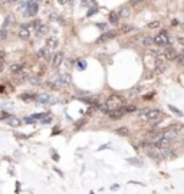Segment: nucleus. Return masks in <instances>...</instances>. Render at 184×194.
<instances>
[{
  "label": "nucleus",
  "instance_id": "nucleus-27",
  "mask_svg": "<svg viewBox=\"0 0 184 194\" xmlns=\"http://www.w3.org/2000/svg\"><path fill=\"white\" fill-rule=\"evenodd\" d=\"M135 27L132 26V24H124L122 27H121V32L122 33H128V32H131V30H134Z\"/></svg>",
  "mask_w": 184,
  "mask_h": 194
},
{
  "label": "nucleus",
  "instance_id": "nucleus-30",
  "mask_svg": "<svg viewBox=\"0 0 184 194\" xmlns=\"http://www.w3.org/2000/svg\"><path fill=\"white\" fill-rule=\"evenodd\" d=\"M49 114L48 112H42V114H35V115H32V118H35V119H42L43 117H48Z\"/></svg>",
  "mask_w": 184,
  "mask_h": 194
},
{
  "label": "nucleus",
  "instance_id": "nucleus-43",
  "mask_svg": "<svg viewBox=\"0 0 184 194\" xmlns=\"http://www.w3.org/2000/svg\"><path fill=\"white\" fill-rule=\"evenodd\" d=\"M9 22H10V17H7V19L4 20V23H3V26H4V27H7V26H9Z\"/></svg>",
  "mask_w": 184,
  "mask_h": 194
},
{
  "label": "nucleus",
  "instance_id": "nucleus-25",
  "mask_svg": "<svg viewBox=\"0 0 184 194\" xmlns=\"http://www.w3.org/2000/svg\"><path fill=\"white\" fill-rule=\"evenodd\" d=\"M127 161L129 164H132V165H135V167H143V164H141V161L138 158H127Z\"/></svg>",
  "mask_w": 184,
  "mask_h": 194
},
{
  "label": "nucleus",
  "instance_id": "nucleus-4",
  "mask_svg": "<svg viewBox=\"0 0 184 194\" xmlns=\"http://www.w3.org/2000/svg\"><path fill=\"white\" fill-rule=\"evenodd\" d=\"M166 69H167L166 58L164 56H157L155 58V71H157V73H163Z\"/></svg>",
  "mask_w": 184,
  "mask_h": 194
},
{
  "label": "nucleus",
  "instance_id": "nucleus-47",
  "mask_svg": "<svg viewBox=\"0 0 184 194\" xmlns=\"http://www.w3.org/2000/svg\"><path fill=\"white\" fill-rule=\"evenodd\" d=\"M4 1H7V0H0V4H4Z\"/></svg>",
  "mask_w": 184,
  "mask_h": 194
},
{
  "label": "nucleus",
  "instance_id": "nucleus-44",
  "mask_svg": "<svg viewBox=\"0 0 184 194\" xmlns=\"http://www.w3.org/2000/svg\"><path fill=\"white\" fill-rule=\"evenodd\" d=\"M108 147H109V144H105V145H101L99 148H98V150L101 151V150H105V148H108Z\"/></svg>",
  "mask_w": 184,
  "mask_h": 194
},
{
  "label": "nucleus",
  "instance_id": "nucleus-40",
  "mask_svg": "<svg viewBox=\"0 0 184 194\" xmlns=\"http://www.w3.org/2000/svg\"><path fill=\"white\" fill-rule=\"evenodd\" d=\"M24 122H27V124H33V122H35V118H24Z\"/></svg>",
  "mask_w": 184,
  "mask_h": 194
},
{
  "label": "nucleus",
  "instance_id": "nucleus-21",
  "mask_svg": "<svg viewBox=\"0 0 184 194\" xmlns=\"http://www.w3.org/2000/svg\"><path fill=\"white\" fill-rule=\"evenodd\" d=\"M6 122H7L9 125H12V127H19L20 125V119L17 117H10V118L6 119Z\"/></svg>",
  "mask_w": 184,
  "mask_h": 194
},
{
  "label": "nucleus",
  "instance_id": "nucleus-38",
  "mask_svg": "<svg viewBox=\"0 0 184 194\" xmlns=\"http://www.w3.org/2000/svg\"><path fill=\"white\" fill-rule=\"evenodd\" d=\"M7 118H10V115H9V114H3V115L0 117V121H4V119H7Z\"/></svg>",
  "mask_w": 184,
  "mask_h": 194
},
{
  "label": "nucleus",
  "instance_id": "nucleus-18",
  "mask_svg": "<svg viewBox=\"0 0 184 194\" xmlns=\"http://www.w3.org/2000/svg\"><path fill=\"white\" fill-rule=\"evenodd\" d=\"M161 154H163V158H167V160H170V158H173V157H174L173 151H171L170 148H167V147L161 148Z\"/></svg>",
  "mask_w": 184,
  "mask_h": 194
},
{
  "label": "nucleus",
  "instance_id": "nucleus-8",
  "mask_svg": "<svg viewBox=\"0 0 184 194\" xmlns=\"http://www.w3.org/2000/svg\"><path fill=\"white\" fill-rule=\"evenodd\" d=\"M163 117V112L160 109H148L147 112V119L148 121H155V119H160Z\"/></svg>",
  "mask_w": 184,
  "mask_h": 194
},
{
  "label": "nucleus",
  "instance_id": "nucleus-26",
  "mask_svg": "<svg viewBox=\"0 0 184 194\" xmlns=\"http://www.w3.org/2000/svg\"><path fill=\"white\" fill-rule=\"evenodd\" d=\"M152 43H154V38H151V36H145L144 39H143V45L144 46H150Z\"/></svg>",
  "mask_w": 184,
  "mask_h": 194
},
{
  "label": "nucleus",
  "instance_id": "nucleus-17",
  "mask_svg": "<svg viewBox=\"0 0 184 194\" xmlns=\"http://www.w3.org/2000/svg\"><path fill=\"white\" fill-rule=\"evenodd\" d=\"M27 81H29V83L33 85V86H40V85H42V79H40L39 75H38V76H29Z\"/></svg>",
  "mask_w": 184,
  "mask_h": 194
},
{
  "label": "nucleus",
  "instance_id": "nucleus-34",
  "mask_svg": "<svg viewBox=\"0 0 184 194\" xmlns=\"http://www.w3.org/2000/svg\"><path fill=\"white\" fill-rule=\"evenodd\" d=\"M124 111H125V112H134V111H137V108L134 105H129V106H125Z\"/></svg>",
  "mask_w": 184,
  "mask_h": 194
},
{
  "label": "nucleus",
  "instance_id": "nucleus-28",
  "mask_svg": "<svg viewBox=\"0 0 184 194\" xmlns=\"http://www.w3.org/2000/svg\"><path fill=\"white\" fill-rule=\"evenodd\" d=\"M46 85H48L50 89H55V91H56V89H59V88H62V86L59 85V82H58V81H56V82H48Z\"/></svg>",
  "mask_w": 184,
  "mask_h": 194
},
{
  "label": "nucleus",
  "instance_id": "nucleus-20",
  "mask_svg": "<svg viewBox=\"0 0 184 194\" xmlns=\"http://www.w3.org/2000/svg\"><path fill=\"white\" fill-rule=\"evenodd\" d=\"M115 132L121 137H127V135H129V128L128 127H120V128H117Z\"/></svg>",
  "mask_w": 184,
  "mask_h": 194
},
{
  "label": "nucleus",
  "instance_id": "nucleus-9",
  "mask_svg": "<svg viewBox=\"0 0 184 194\" xmlns=\"http://www.w3.org/2000/svg\"><path fill=\"white\" fill-rule=\"evenodd\" d=\"M19 38L23 39V41H27L30 38V30L27 27V24H20V29H19Z\"/></svg>",
  "mask_w": 184,
  "mask_h": 194
},
{
  "label": "nucleus",
  "instance_id": "nucleus-10",
  "mask_svg": "<svg viewBox=\"0 0 184 194\" xmlns=\"http://www.w3.org/2000/svg\"><path fill=\"white\" fill-rule=\"evenodd\" d=\"M62 62H64V53L62 52H56L55 55L52 56V66L53 68H59Z\"/></svg>",
  "mask_w": 184,
  "mask_h": 194
},
{
  "label": "nucleus",
  "instance_id": "nucleus-11",
  "mask_svg": "<svg viewBox=\"0 0 184 194\" xmlns=\"http://www.w3.org/2000/svg\"><path fill=\"white\" fill-rule=\"evenodd\" d=\"M58 82H59V85H61V86H69V85H71V82H72V78H71V75H69V73H64V75H61V76H59Z\"/></svg>",
  "mask_w": 184,
  "mask_h": 194
},
{
  "label": "nucleus",
  "instance_id": "nucleus-2",
  "mask_svg": "<svg viewBox=\"0 0 184 194\" xmlns=\"http://www.w3.org/2000/svg\"><path fill=\"white\" fill-rule=\"evenodd\" d=\"M168 33L167 30H161L155 38H154V45H157V46H164V45H167L168 43Z\"/></svg>",
  "mask_w": 184,
  "mask_h": 194
},
{
  "label": "nucleus",
  "instance_id": "nucleus-22",
  "mask_svg": "<svg viewBox=\"0 0 184 194\" xmlns=\"http://www.w3.org/2000/svg\"><path fill=\"white\" fill-rule=\"evenodd\" d=\"M129 13H131V9H129L128 6H124V7H121V10H120V16L121 17H128Z\"/></svg>",
  "mask_w": 184,
  "mask_h": 194
},
{
  "label": "nucleus",
  "instance_id": "nucleus-33",
  "mask_svg": "<svg viewBox=\"0 0 184 194\" xmlns=\"http://www.w3.org/2000/svg\"><path fill=\"white\" fill-rule=\"evenodd\" d=\"M148 27H150V29H157V27H160V22H158V20L151 22V23L148 24Z\"/></svg>",
  "mask_w": 184,
  "mask_h": 194
},
{
  "label": "nucleus",
  "instance_id": "nucleus-1",
  "mask_svg": "<svg viewBox=\"0 0 184 194\" xmlns=\"http://www.w3.org/2000/svg\"><path fill=\"white\" fill-rule=\"evenodd\" d=\"M122 104H124V98L120 97V95H117V94H112V95H109V98L106 99L105 106H106L108 111H112V109H118V108H121Z\"/></svg>",
  "mask_w": 184,
  "mask_h": 194
},
{
  "label": "nucleus",
  "instance_id": "nucleus-14",
  "mask_svg": "<svg viewBox=\"0 0 184 194\" xmlns=\"http://www.w3.org/2000/svg\"><path fill=\"white\" fill-rule=\"evenodd\" d=\"M124 114H125V111H124V109H121V108H118V109H112V111H108V115H109V118H112V119H120V118H122V117H124Z\"/></svg>",
  "mask_w": 184,
  "mask_h": 194
},
{
  "label": "nucleus",
  "instance_id": "nucleus-35",
  "mask_svg": "<svg viewBox=\"0 0 184 194\" xmlns=\"http://www.w3.org/2000/svg\"><path fill=\"white\" fill-rule=\"evenodd\" d=\"M176 60L178 62V63H181V65H184V53L183 55H177V58H176Z\"/></svg>",
  "mask_w": 184,
  "mask_h": 194
},
{
  "label": "nucleus",
  "instance_id": "nucleus-45",
  "mask_svg": "<svg viewBox=\"0 0 184 194\" xmlns=\"http://www.w3.org/2000/svg\"><path fill=\"white\" fill-rule=\"evenodd\" d=\"M59 3H61V4H66V3H68V0H59Z\"/></svg>",
  "mask_w": 184,
  "mask_h": 194
},
{
  "label": "nucleus",
  "instance_id": "nucleus-15",
  "mask_svg": "<svg viewBox=\"0 0 184 194\" xmlns=\"http://www.w3.org/2000/svg\"><path fill=\"white\" fill-rule=\"evenodd\" d=\"M36 101L40 102V104H48V102H50V94H48V92L38 94L36 95Z\"/></svg>",
  "mask_w": 184,
  "mask_h": 194
},
{
  "label": "nucleus",
  "instance_id": "nucleus-12",
  "mask_svg": "<svg viewBox=\"0 0 184 194\" xmlns=\"http://www.w3.org/2000/svg\"><path fill=\"white\" fill-rule=\"evenodd\" d=\"M38 56L43 60H52V56H50V52H49V48H40L38 50Z\"/></svg>",
  "mask_w": 184,
  "mask_h": 194
},
{
  "label": "nucleus",
  "instance_id": "nucleus-39",
  "mask_svg": "<svg viewBox=\"0 0 184 194\" xmlns=\"http://www.w3.org/2000/svg\"><path fill=\"white\" fill-rule=\"evenodd\" d=\"M43 73H45V66H40V68H39V72H38V75H39V76H42Z\"/></svg>",
  "mask_w": 184,
  "mask_h": 194
},
{
  "label": "nucleus",
  "instance_id": "nucleus-13",
  "mask_svg": "<svg viewBox=\"0 0 184 194\" xmlns=\"http://www.w3.org/2000/svg\"><path fill=\"white\" fill-rule=\"evenodd\" d=\"M177 50L174 48H167L166 49V52H164V58L167 59V60H176L177 58Z\"/></svg>",
  "mask_w": 184,
  "mask_h": 194
},
{
  "label": "nucleus",
  "instance_id": "nucleus-3",
  "mask_svg": "<svg viewBox=\"0 0 184 194\" xmlns=\"http://www.w3.org/2000/svg\"><path fill=\"white\" fill-rule=\"evenodd\" d=\"M145 153H147V155H148L150 158L155 160V161H161V160H163V154H161V150L157 145H155V144H154V145H152L151 148L148 150V151H145Z\"/></svg>",
  "mask_w": 184,
  "mask_h": 194
},
{
  "label": "nucleus",
  "instance_id": "nucleus-7",
  "mask_svg": "<svg viewBox=\"0 0 184 194\" xmlns=\"http://www.w3.org/2000/svg\"><path fill=\"white\" fill-rule=\"evenodd\" d=\"M117 36V30H109V32H105L101 38H98L96 39V43H104V42L106 41H111V39H114Z\"/></svg>",
  "mask_w": 184,
  "mask_h": 194
},
{
  "label": "nucleus",
  "instance_id": "nucleus-37",
  "mask_svg": "<svg viewBox=\"0 0 184 194\" xmlns=\"http://www.w3.org/2000/svg\"><path fill=\"white\" fill-rule=\"evenodd\" d=\"M4 71V60L3 59H0V73Z\"/></svg>",
  "mask_w": 184,
  "mask_h": 194
},
{
  "label": "nucleus",
  "instance_id": "nucleus-16",
  "mask_svg": "<svg viewBox=\"0 0 184 194\" xmlns=\"http://www.w3.org/2000/svg\"><path fill=\"white\" fill-rule=\"evenodd\" d=\"M58 45H59V41L56 39L55 36H50V38H48V41H46V48L56 49V48H58Z\"/></svg>",
  "mask_w": 184,
  "mask_h": 194
},
{
  "label": "nucleus",
  "instance_id": "nucleus-6",
  "mask_svg": "<svg viewBox=\"0 0 184 194\" xmlns=\"http://www.w3.org/2000/svg\"><path fill=\"white\" fill-rule=\"evenodd\" d=\"M29 78V71L26 68H22L19 72L16 73V78H15V83H22L24 79Z\"/></svg>",
  "mask_w": 184,
  "mask_h": 194
},
{
  "label": "nucleus",
  "instance_id": "nucleus-46",
  "mask_svg": "<svg viewBox=\"0 0 184 194\" xmlns=\"http://www.w3.org/2000/svg\"><path fill=\"white\" fill-rule=\"evenodd\" d=\"M118 187H120L118 184H114V186H112V190H118Z\"/></svg>",
  "mask_w": 184,
  "mask_h": 194
},
{
  "label": "nucleus",
  "instance_id": "nucleus-31",
  "mask_svg": "<svg viewBox=\"0 0 184 194\" xmlns=\"http://www.w3.org/2000/svg\"><path fill=\"white\" fill-rule=\"evenodd\" d=\"M85 124H86V118H82V119H79V121L76 122V129L82 128V127H84Z\"/></svg>",
  "mask_w": 184,
  "mask_h": 194
},
{
  "label": "nucleus",
  "instance_id": "nucleus-32",
  "mask_svg": "<svg viewBox=\"0 0 184 194\" xmlns=\"http://www.w3.org/2000/svg\"><path fill=\"white\" fill-rule=\"evenodd\" d=\"M147 112H148V109H143V111L138 112V117H140L141 119H147Z\"/></svg>",
  "mask_w": 184,
  "mask_h": 194
},
{
  "label": "nucleus",
  "instance_id": "nucleus-29",
  "mask_svg": "<svg viewBox=\"0 0 184 194\" xmlns=\"http://www.w3.org/2000/svg\"><path fill=\"white\" fill-rule=\"evenodd\" d=\"M168 109L171 111V112H174L176 115H178V117H183V112L180 111V109H177L176 106H173V105H168Z\"/></svg>",
  "mask_w": 184,
  "mask_h": 194
},
{
  "label": "nucleus",
  "instance_id": "nucleus-23",
  "mask_svg": "<svg viewBox=\"0 0 184 194\" xmlns=\"http://www.w3.org/2000/svg\"><path fill=\"white\" fill-rule=\"evenodd\" d=\"M22 68H23V66H22L20 63H12L10 65V68H9V71H10L12 73H17Z\"/></svg>",
  "mask_w": 184,
  "mask_h": 194
},
{
  "label": "nucleus",
  "instance_id": "nucleus-19",
  "mask_svg": "<svg viewBox=\"0 0 184 194\" xmlns=\"http://www.w3.org/2000/svg\"><path fill=\"white\" fill-rule=\"evenodd\" d=\"M108 17H109V22L114 24H117L118 22H120V13H117V12H111L109 15H108Z\"/></svg>",
  "mask_w": 184,
  "mask_h": 194
},
{
  "label": "nucleus",
  "instance_id": "nucleus-42",
  "mask_svg": "<svg viewBox=\"0 0 184 194\" xmlns=\"http://www.w3.org/2000/svg\"><path fill=\"white\" fill-rule=\"evenodd\" d=\"M98 27H99L101 30H104L105 27H106V24H105V23H98Z\"/></svg>",
  "mask_w": 184,
  "mask_h": 194
},
{
  "label": "nucleus",
  "instance_id": "nucleus-41",
  "mask_svg": "<svg viewBox=\"0 0 184 194\" xmlns=\"http://www.w3.org/2000/svg\"><path fill=\"white\" fill-rule=\"evenodd\" d=\"M95 12H96V9H91V10L88 12V13H86V16H92V15H94Z\"/></svg>",
  "mask_w": 184,
  "mask_h": 194
},
{
  "label": "nucleus",
  "instance_id": "nucleus-24",
  "mask_svg": "<svg viewBox=\"0 0 184 194\" xmlns=\"http://www.w3.org/2000/svg\"><path fill=\"white\" fill-rule=\"evenodd\" d=\"M24 101H30V99H36V94H32V92H24L22 95Z\"/></svg>",
  "mask_w": 184,
  "mask_h": 194
},
{
  "label": "nucleus",
  "instance_id": "nucleus-49",
  "mask_svg": "<svg viewBox=\"0 0 184 194\" xmlns=\"http://www.w3.org/2000/svg\"><path fill=\"white\" fill-rule=\"evenodd\" d=\"M183 129H184V127H183Z\"/></svg>",
  "mask_w": 184,
  "mask_h": 194
},
{
  "label": "nucleus",
  "instance_id": "nucleus-5",
  "mask_svg": "<svg viewBox=\"0 0 184 194\" xmlns=\"http://www.w3.org/2000/svg\"><path fill=\"white\" fill-rule=\"evenodd\" d=\"M38 10H39L38 3H36V1H32V3H29V4H27V9H26V13H24V16H27V17L36 16Z\"/></svg>",
  "mask_w": 184,
  "mask_h": 194
},
{
  "label": "nucleus",
  "instance_id": "nucleus-36",
  "mask_svg": "<svg viewBox=\"0 0 184 194\" xmlns=\"http://www.w3.org/2000/svg\"><path fill=\"white\" fill-rule=\"evenodd\" d=\"M6 38H7V33L4 32V30H1V32H0V39H1V41H4Z\"/></svg>",
  "mask_w": 184,
  "mask_h": 194
},
{
  "label": "nucleus",
  "instance_id": "nucleus-48",
  "mask_svg": "<svg viewBox=\"0 0 184 194\" xmlns=\"http://www.w3.org/2000/svg\"><path fill=\"white\" fill-rule=\"evenodd\" d=\"M7 1H13V0H7Z\"/></svg>",
  "mask_w": 184,
  "mask_h": 194
}]
</instances>
